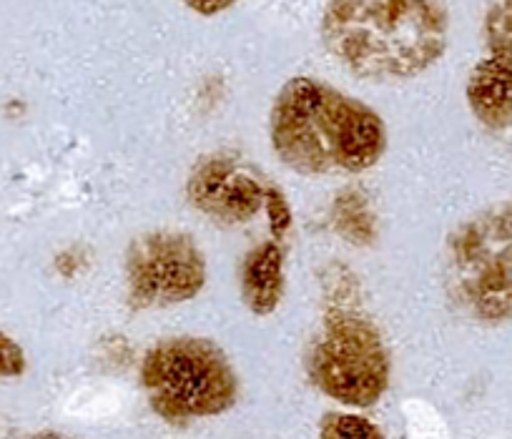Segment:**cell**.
<instances>
[{"mask_svg": "<svg viewBox=\"0 0 512 439\" xmlns=\"http://www.w3.org/2000/svg\"><path fill=\"white\" fill-rule=\"evenodd\" d=\"M274 154L297 174H362L387 149L382 116L319 78L282 86L269 113Z\"/></svg>", "mask_w": 512, "mask_h": 439, "instance_id": "cell-1", "label": "cell"}, {"mask_svg": "<svg viewBox=\"0 0 512 439\" xmlns=\"http://www.w3.org/2000/svg\"><path fill=\"white\" fill-rule=\"evenodd\" d=\"M447 0H327L322 41L364 81H405L435 66L447 48Z\"/></svg>", "mask_w": 512, "mask_h": 439, "instance_id": "cell-2", "label": "cell"}, {"mask_svg": "<svg viewBox=\"0 0 512 439\" xmlns=\"http://www.w3.org/2000/svg\"><path fill=\"white\" fill-rule=\"evenodd\" d=\"M450 302L480 324L512 322V201L462 221L445 246Z\"/></svg>", "mask_w": 512, "mask_h": 439, "instance_id": "cell-3", "label": "cell"}, {"mask_svg": "<svg viewBox=\"0 0 512 439\" xmlns=\"http://www.w3.org/2000/svg\"><path fill=\"white\" fill-rule=\"evenodd\" d=\"M141 382L151 407L171 422L226 412L239 389L226 354L209 339L196 337L156 344L144 359Z\"/></svg>", "mask_w": 512, "mask_h": 439, "instance_id": "cell-4", "label": "cell"}, {"mask_svg": "<svg viewBox=\"0 0 512 439\" xmlns=\"http://www.w3.org/2000/svg\"><path fill=\"white\" fill-rule=\"evenodd\" d=\"M309 367L317 387L349 407H372L390 382V354L379 329L344 307L324 319Z\"/></svg>", "mask_w": 512, "mask_h": 439, "instance_id": "cell-5", "label": "cell"}, {"mask_svg": "<svg viewBox=\"0 0 512 439\" xmlns=\"http://www.w3.org/2000/svg\"><path fill=\"white\" fill-rule=\"evenodd\" d=\"M206 284V259L199 244L181 231H149L128 244L126 289L134 309H159L189 302Z\"/></svg>", "mask_w": 512, "mask_h": 439, "instance_id": "cell-6", "label": "cell"}, {"mask_svg": "<svg viewBox=\"0 0 512 439\" xmlns=\"http://www.w3.org/2000/svg\"><path fill=\"white\" fill-rule=\"evenodd\" d=\"M186 194L191 206L209 219L224 226H241L267 204L269 184L244 161L211 154L191 169Z\"/></svg>", "mask_w": 512, "mask_h": 439, "instance_id": "cell-7", "label": "cell"}, {"mask_svg": "<svg viewBox=\"0 0 512 439\" xmlns=\"http://www.w3.org/2000/svg\"><path fill=\"white\" fill-rule=\"evenodd\" d=\"M467 103L490 128L512 126V56L490 53L467 78Z\"/></svg>", "mask_w": 512, "mask_h": 439, "instance_id": "cell-8", "label": "cell"}, {"mask_svg": "<svg viewBox=\"0 0 512 439\" xmlns=\"http://www.w3.org/2000/svg\"><path fill=\"white\" fill-rule=\"evenodd\" d=\"M284 294V254L277 241H264L246 254L241 264V299L246 309L267 317Z\"/></svg>", "mask_w": 512, "mask_h": 439, "instance_id": "cell-9", "label": "cell"}, {"mask_svg": "<svg viewBox=\"0 0 512 439\" xmlns=\"http://www.w3.org/2000/svg\"><path fill=\"white\" fill-rule=\"evenodd\" d=\"M334 229L354 246H369L377 236L372 209L359 191L344 189L334 199Z\"/></svg>", "mask_w": 512, "mask_h": 439, "instance_id": "cell-10", "label": "cell"}, {"mask_svg": "<svg viewBox=\"0 0 512 439\" xmlns=\"http://www.w3.org/2000/svg\"><path fill=\"white\" fill-rule=\"evenodd\" d=\"M490 53L512 56V0H495L485 18Z\"/></svg>", "mask_w": 512, "mask_h": 439, "instance_id": "cell-11", "label": "cell"}, {"mask_svg": "<svg viewBox=\"0 0 512 439\" xmlns=\"http://www.w3.org/2000/svg\"><path fill=\"white\" fill-rule=\"evenodd\" d=\"M322 439H382L369 419L357 414H327L322 422Z\"/></svg>", "mask_w": 512, "mask_h": 439, "instance_id": "cell-12", "label": "cell"}, {"mask_svg": "<svg viewBox=\"0 0 512 439\" xmlns=\"http://www.w3.org/2000/svg\"><path fill=\"white\" fill-rule=\"evenodd\" d=\"M26 372V354L8 334L0 332V379L21 377Z\"/></svg>", "mask_w": 512, "mask_h": 439, "instance_id": "cell-13", "label": "cell"}, {"mask_svg": "<svg viewBox=\"0 0 512 439\" xmlns=\"http://www.w3.org/2000/svg\"><path fill=\"white\" fill-rule=\"evenodd\" d=\"M267 211H269V221H272V229L274 234L282 236L287 234V229L292 226V211H289L287 199L282 196V191L269 186V194H267Z\"/></svg>", "mask_w": 512, "mask_h": 439, "instance_id": "cell-14", "label": "cell"}, {"mask_svg": "<svg viewBox=\"0 0 512 439\" xmlns=\"http://www.w3.org/2000/svg\"><path fill=\"white\" fill-rule=\"evenodd\" d=\"M191 11L201 13V16H216V13H224L234 6L236 0H184Z\"/></svg>", "mask_w": 512, "mask_h": 439, "instance_id": "cell-15", "label": "cell"}, {"mask_svg": "<svg viewBox=\"0 0 512 439\" xmlns=\"http://www.w3.org/2000/svg\"><path fill=\"white\" fill-rule=\"evenodd\" d=\"M33 439H66V437H61V434H38V437Z\"/></svg>", "mask_w": 512, "mask_h": 439, "instance_id": "cell-16", "label": "cell"}]
</instances>
